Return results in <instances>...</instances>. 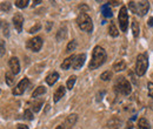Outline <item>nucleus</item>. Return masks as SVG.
<instances>
[{
  "label": "nucleus",
  "mask_w": 153,
  "mask_h": 129,
  "mask_svg": "<svg viewBox=\"0 0 153 129\" xmlns=\"http://www.w3.org/2000/svg\"><path fill=\"white\" fill-rule=\"evenodd\" d=\"M149 67V57L145 53L139 54L137 57V62H135V73L138 76H143L146 73V69Z\"/></svg>",
  "instance_id": "obj_4"
},
{
  "label": "nucleus",
  "mask_w": 153,
  "mask_h": 129,
  "mask_svg": "<svg viewBox=\"0 0 153 129\" xmlns=\"http://www.w3.org/2000/svg\"><path fill=\"white\" fill-rule=\"evenodd\" d=\"M58 79H59V74H58L57 72H53V73L48 74L45 80H46V83H47L48 86H53L58 81Z\"/></svg>",
  "instance_id": "obj_14"
},
{
  "label": "nucleus",
  "mask_w": 153,
  "mask_h": 129,
  "mask_svg": "<svg viewBox=\"0 0 153 129\" xmlns=\"http://www.w3.org/2000/svg\"><path fill=\"white\" fill-rule=\"evenodd\" d=\"M118 20H119L120 29L123 32H126L127 31V27H128V14H127V7L126 6H123L120 8L119 15H118Z\"/></svg>",
  "instance_id": "obj_6"
},
{
  "label": "nucleus",
  "mask_w": 153,
  "mask_h": 129,
  "mask_svg": "<svg viewBox=\"0 0 153 129\" xmlns=\"http://www.w3.org/2000/svg\"><path fill=\"white\" fill-rule=\"evenodd\" d=\"M41 46H42V39L40 37H34L30 39L26 45V47L31 49L32 52H39L41 49Z\"/></svg>",
  "instance_id": "obj_7"
},
{
  "label": "nucleus",
  "mask_w": 153,
  "mask_h": 129,
  "mask_svg": "<svg viewBox=\"0 0 153 129\" xmlns=\"http://www.w3.org/2000/svg\"><path fill=\"white\" fill-rule=\"evenodd\" d=\"M85 60H86V54H85V53L76 55V59H74V61H73V65H72L73 69H80V68L84 66Z\"/></svg>",
  "instance_id": "obj_11"
},
{
  "label": "nucleus",
  "mask_w": 153,
  "mask_h": 129,
  "mask_svg": "<svg viewBox=\"0 0 153 129\" xmlns=\"http://www.w3.org/2000/svg\"><path fill=\"white\" fill-rule=\"evenodd\" d=\"M108 4H112L113 6H117V5H118V4H120V2H119V1H110Z\"/></svg>",
  "instance_id": "obj_37"
},
{
  "label": "nucleus",
  "mask_w": 153,
  "mask_h": 129,
  "mask_svg": "<svg viewBox=\"0 0 153 129\" xmlns=\"http://www.w3.org/2000/svg\"><path fill=\"white\" fill-rule=\"evenodd\" d=\"M28 86H30V80L27 77H24L19 83L16 86V88L12 91L13 95H21V94H24L25 91L28 88Z\"/></svg>",
  "instance_id": "obj_8"
},
{
  "label": "nucleus",
  "mask_w": 153,
  "mask_h": 129,
  "mask_svg": "<svg viewBox=\"0 0 153 129\" xmlns=\"http://www.w3.org/2000/svg\"><path fill=\"white\" fill-rule=\"evenodd\" d=\"M56 129H65V128H64V126H62V125H60V126H58Z\"/></svg>",
  "instance_id": "obj_40"
},
{
  "label": "nucleus",
  "mask_w": 153,
  "mask_h": 129,
  "mask_svg": "<svg viewBox=\"0 0 153 129\" xmlns=\"http://www.w3.org/2000/svg\"><path fill=\"white\" fill-rule=\"evenodd\" d=\"M113 69H114V72H121V71L126 69V62L124 60L115 61L114 65H113Z\"/></svg>",
  "instance_id": "obj_15"
},
{
  "label": "nucleus",
  "mask_w": 153,
  "mask_h": 129,
  "mask_svg": "<svg viewBox=\"0 0 153 129\" xmlns=\"http://www.w3.org/2000/svg\"><path fill=\"white\" fill-rule=\"evenodd\" d=\"M8 65H10L11 72L14 74V75L19 74V72H20V63H19V59H18L17 56H12V57L10 59Z\"/></svg>",
  "instance_id": "obj_9"
},
{
  "label": "nucleus",
  "mask_w": 153,
  "mask_h": 129,
  "mask_svg": "<svg viewBox=\"0 0 153 129\" xmlns=\"http://www.w3.org/2000/svg\"><path fill=\"white\" fill-rule=\"evenodd\" d=\"M65 93H66V88L61 85V86H59L57 88V91L54 93V95H53V100H54V102H58V101H60V99L65 95Z\"/></svg>",
  "instance_id": "obj_13"
},
{
  "label": "nucleus",
  "mask_w": 153,
  "mask_h": 129,
  "mask_svg": "<svg viewBox=\"0 0 153 129\" xmlns=\"http://www.w3.org/2000/svg\"><path fill=\"white\" fill-rule=\"evenodd\" d=\"M147 87H149V95H150V97L153 99V83L152 82H149Z\"/></svg>",
  "instance_id": "obj_34"
},
{
  "label": "nucleus",
  "mask_w": 153,
  "mask_h": 129,
  "mask_svg": "<svg viewBox=\"0 0 153 129\" xmlns=\"http://www.w3.org/2000/svg\"><path fill=\"white\" fill-rule=\"evenodd\" d=\"M24 117L25 119H27V120H30V121H32L33 120V111H31V109H26V111H24Z\"/></svg>",
  "instance_id": "obj_30"
},
{
  "label": "nucleus",
  "mask_w": 153,
  "mask_h": 129,
  "mask_svg": "<svg viewBox=\"0 0 153 129\" xmlns=\"http://www.w3.org/2000/svg\"><path fill=\"white\" fill-rule=\"evenodd\" d=\"M149 1H130L128 2V8L133 12V13H137L139 15H145L149 11Z\"/></svg>",
  "instance_id": "obj_5"
},
{
  "label": "nucleus",
  "mask_w": 153,
  "mask_h": 129,
  "mask_svg": "<svg viewBox=\"0 0 153 129\" xmlns=\"http://www.w3.org/2000/svg\"><path fill=\"white\" fill-rule=\"evenodd\" d=\"M5 81L8 86H12L14 83V74L12 72H6L5 74Z\"/></svg>",
  "instance_id": "obj_19"
},
{
  "label": "nucleus",
  "mask_w": 153,
  "mask_h": 129,
  "mask_svg": "<svg viewBox=\"0 0 153 129\" xmlns=\"http://www.w3.org/2000/svg\"><path fill=\"white\" fill-rule=\"evenodd\" d=\"M0 43H1V56H2L5 54V41L0 40Z\"/></svg>",
  "instance_id": "obj_35"
},
{
  "label": "nucleus",
  "mask_w": 153,
  "mask_h": 129,
  "mask_svg": "<svg viewBox=\"0 0 153 129\" xmlns=\"http://www.w3.org/2000/svg\"><path fill=\"white\" fill-rule=\"evenodd\" d=\"M45 93H46V88L42 87V86H39V87L36 88V91L32 93V99L34 100L36 97H38V96H40V95H44Z\"/></svg>",
  "instance_id": "obj_18"
},
{
  "label": "nucleus",
  "mask_w": 153,
  "mask_h": 129,
  "mask_svg": "<svg viewBox=\"0 0 153 129\" xmlns=\"http://www.w3.org/2000/svg\"><path fill=\"white\" fill-rule=\"evenodd\" d=\"M106 51L100 47V46H96L94 49H93V54H92V60L88 65V68L92 71V69H97L98 67H100L101 65H104V62L106 61Z\"/></svg>",
  "instance_id": "obj_1"
},
{
  "label": "nucleus",
  "mask_w": 153,
  "mask_h": 129,
  "mask_svg": "<svg viewBox=\"0 0 153 129\" xmlns=\"http://www.w3.org/2000/svg\"><path fill=\"white\" fill-rule=\"evenodd\" d=\"M101 12H102L104 17H106V18H111V17H112V11H111L108 4H106V5H104V6L101 7Z\"/></svg>",
  "instance_id": "obj_20"
},
{
  "label": "nucleus",
  "mask_w": 153,
  "mask_h": 129,
  "mask_svg": "<svg viewBox=\"0 0 153 129\" xmlns=\"http://www.w3.org/2000/svg\"><path fill=\"white\" fill-rule=\"evenodd\" d=\"M41 107H42V100L41 99L40 100H36L34 99V101L31 103V111H34V113H38L41 109Z\"/></svg>",
  "instance_id": "obj_16"
},
{
  "label": "nucleus",
  "mask_w": 153,
  "mask_h": 129,
  "mask_svg": "<svg viewBox=\"0 0 153 129\" xmlns=\"http://www.w3.org/2000/svg\"><path fill=\"white\" fill-rule=\"evenodd\" d=\"M76 75H71L70 77H68V80H67V89H72L73 87H74V83H76Z\"/></svg>",
  "instance_id": "obj_23"
},
{
  "label": "nucleus",
  "mask_w": 153,
  "mask_h": 129,
  "mask_svg": "<svg viewBox=\"0 0 153 129\" xmlns=\"http://www.w3.org/2000/svg\"><path fill=\"white\" fill-rule=\"evenodd\" d=\"M14 4H16V6L19 7V8H25V7L27 6V4H28V0H17Z\"/></svg>",
  "instance_id": "obj_29"
},
{
  "label": "nucleus",
  "mask_w": 153,
  "mask_h": 129,
  "mask_svg": "<svg viewBox=\"0 0 153 129\" xmlns=\"http://www.w3.org/2000/svg\"><path fill=\"white\" fill-rule=\"evenodd\" d=\"M39 4H41V1L40 0H37V1H33V6H37Z\"/></svg>",
  "instance_id": "obj_38"
},
{
  "label": "nucleus",
  "mask_w": 153,
  "mask_h": 129,
  "mask_svg": "<svg viewBox=\"0 0 153 129\" xmlns=\"http://www.w3.org/2000/svg\"><path fill=\"white\" fill-rule=\"evenodd\" d=\"M76 40L70 41V42L67 43V47H66V53H71V52H73V51L76 49Z\"/></svg>",
  "instance_id": "obj_24"
},
{
  "label": "nucleus",
  "mask_w": 153,
  "mask_h": 129,
  "mask_svg": "<svg viewBox=\"0 0 153 129\" xmlns=\"http://www.w3.org/2000/svg\"><path fill=\"white\" fill-rule=\"evenodd\" d=\"M149 25H150V26H153V18H150V20H149Z\"/></svg>",
  "instance_id": "obj_39"
},
{
  "label": "nucleus",
  "mask_w": 153,
  "mask_h": 129,
  "mask_svg": "<svg viewBox=\"0 0 153 129\" xmlns=\"http://www.w3.org/2000/svg\"><path fill=\"white\" fill-rule=\"evenodd\" d=\"M115 92L121 94V95H128L132 88H131V83L128 82V80H126L124 76H119L115 81L114 85Z\"/></svg>",
  "instance_id": "obj_3"
},
{
  "label": "nucleus",
  "mask_w": 153,
  "mask_h": 129,
  "mask_svg": "<svg viewBox=\"0 0 153 129\" xmlns=\"http://www.w3.org/2000/svg\"><path fill=\"white\" fill-rule=\"evenodd\" d=\"M76 56L74 54H72V55H70L68 57H66L64 61H62V63H61V69H64V71H67V69H70V67L73 65V61H74V59H76Z\"/></svg>",
  "instance_id": "obj_12"
},
{
  "label": "nucleus",
  "mask_w": 153,
  "mask_h": 129,
  "mask_svg": "<svg viewBox=\"0 0 153 129\" xmlns=\"http://www.w3.org/2000/svg\"><path fill=\"white\" fill-rule=\"evenodd\" d=\"M138 129H150V125H149V122H147L146 119L141 117L138 121Z\"/></svg>",
  "instance_id": "obj_21"
},
{
  "label": "nucleus",
  "mask_w": 153,
  "mask_h": 129,
  "mask_svg": "<svg viewBox=\"0 0 153 129\" xmlns=\"http://www.w3.org/2000/svg\"><path fill=\"white\" fill-rule=\"evenodd\" d=\"M40 28H41V24H40V22H37L36 26H33V27H31V28L28 29V33L32 34V33H34V32H38Z\"/></svg>",
  "instance_id": "obj_33"
},
{
  "label": "nucleus",
  "mask_w": 153,
  "mask_h": 129,
  "mask_svg": "<svg viewBox=\"0 0 153 129\" xmlns=\"http://www.w3.org/2000/svg\"><path fill=\"white\" fill-rule=\"evenodd\" d=\"M111 77H112V72H110V71H106L100 75V79L102 81H108V80H111Z\"/></svg>",
  "instance_id": "obj_28"
},
{
  "label": "nucleus",
  "mask_w": 153,
  "mask_h": 129,
  "mask_svg": "<svg viewBox=\"0 0 153 129\" xmlns=\"http://www.w3.org/2000/svg\"><path fill=\"white\" fill-rule=\"evenodd\" d=\"M12 21H13V26H14V28L17 29V32L20 33L21 31H22V25H24V17L20 14V13H17L13 19H12Z\"/></svg>",
  "instance_id": "obj_10"
},
{
  "label": "nucleus",
  "mask_w": 153,
  "mask_h": 129,
  "mask_svg": "<svg viewBox=\"0 0 153 129\" xmlns=\"http://www.w3.org/2000/svg\"><path fill=\"white\" fill-rule=\"evenodd\" d=\"M108 33H110V35H112V37H118V34H119V32H118V29H117V27H115V25L112 22L111 25H110V27H108Z\"/></svg>",
  "instance_id": "obj_25"
},
{
  "label": "nucleus",
  "mask_w": 153,
  "mask_h": 129,
  "mask_svg": "<svg viewBox=\"0 0 153 129\" xmlns=\"http://www.w3.org/2000/svg\"><path fill=\"white\" fill-rule=\"evenodd\" d=\"M108 129H118L120 127V120L117 119V117H113L112 120L108 121Z\"/></svg>",
  "instance_id": "obj_17"
},
{
  "label": "nucleus",
  "mask_w": 153,
  "mask_h": 129,
  "mask_svg": "<svg viewBox=\"0 0 153 129\" xmlns=\"http://www.w3.org/2000/svg\"><path fill=\"white\" fill-rule=\"evenodd\" d=\"M11 10L10 2H1V12H8Z\"/></svg>",
  "instance_id": "obj_32"
},
{
  "label": "nucleus",
  "mask_w": 153,
  "mask_h": 129,
  "mask_svg": "<svg viewBox=\"0 0 153 129\" xmlns=\"http://www.w3.org/2000/svg\"><path fill=\"white\" fill-rule=\"evenodd\" d=\"M17 129H28V127L26 125H18Z\"/></svg>",
  "instance_id": "obj_36"
},
{
  "label": "nucleus",
  "mask_w": 153,
  "mask_h": 129,
  "mask_svg": "<svg viewBox=\"0 0 153 129\" xmlns=\"http://www.w3.org/2000/svg\"><path fill=\"white\" fill-rule=\"evenodd\" d=\"M131 28H132L133 37L138 38V35H139V24L137 22V20H133V21H132V26H131Z\"/></svg>",
  "instance_id": "obj_22"
},
{
  "label": "nucleus",
  "mask_w": 153,
  "mask_h": 129,
  "mask_svg": "<svg viewBox=\"0 0 153 129\" xmlns=\"http://www.w3.org/2000/svg\"><path fill=\"white\" fill-rule=\"evenodd\" d=\"M76 24L79 26V28L86 33H91L93 31V22L91 17L87 13L81 12L78 17H76Z\"/></svg>",
  "instance_id": "obj_2"
},
{
  "label": "nucleus",
  "mask_w": 153,
  "mask_h": 129,
  "mask_svg": "<svg viewBox=\"0 0 153 129\" xmlns=\"http://www.w3.org/2000/svg\"><path fill=\"white\" fill-rule=\"evenodd\" d=\"M1 29H2L4 35H6V37L10 35V27H8V24H7V22L1 21Z\"/></svg>",
  "instance_id": "obj_26"
},
{
  "label": "nucleus",
  "mask_w": 153,
  "mask_h": 129,
  "mask_svg": "<svg viewBox=\"0 0 153 129\" xmlns=\"http://www.w3.org/2000/svg\"><path fill=\"white\" fill-rule=\"evenodd\" d=\"M61 35H62V38H64V39L66 38V35H67L66 27H62V28H60V29H59V32H58V34H57V40H58V41H60V40H61Z\"/></svg>",
  "instance_id": "obj_27"
},
{
  "label": "nucleus",
  "mask_w": 153,
  "mask_h": 129,
  "mask_svg": "<svg viewBox=\"0 0 153 129\" xmlns=\"http://www.w3.org/2000/svg\"><path fill=\"white\" fill-rule=\"evenodd\" d=\"M76 119H78V117H76V114H72V115H70V116L67 117V121H66V122H67L70 126H73L76 122Z\"/></svg>",
  "instance_id": "obj_31"
}]
</instances>
